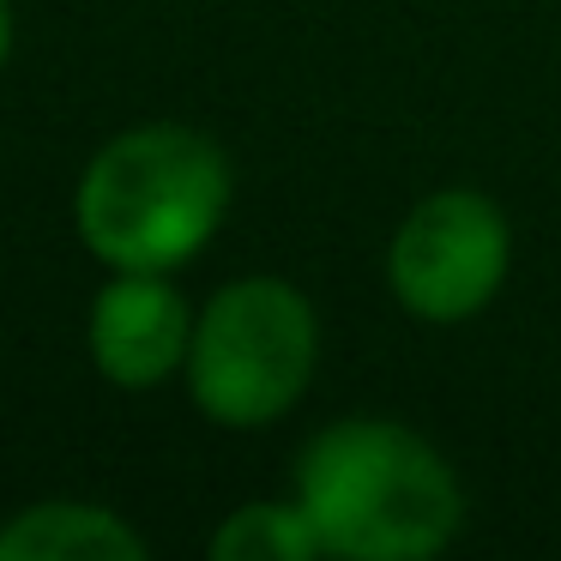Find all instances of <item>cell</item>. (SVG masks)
<instances>
[{"instance_id": "3957f363", "label": "cell", "mask_w": 561, "mask_h": 561, "mask_svg": "<svg viewBox=\"0 0 561 561\" xmlns=\"http://www.w3.org/2000/svg\"><path fill=\"white\" fill-rule=\"evenodd\" d=\"M320 368V314L278 272L230 278L199 302L182 387L211 428L254 435L308 399Z\"/></svg>"}, {"instance_id": "8992f818", "label": "cell", "mask_w": 561, "mask_h": 561, "mask_svg": "<svg viewBox=\"0 0 561 561\" xmlns=\"http://www.w3.org/2000/svg\"><path fill=\"white\" fill-rule=\"evenodd\" d=\"M146 531L110 501L49 495L0 519V561H139Z\"/></svg>"}, {"instance_id": "5b68a950", "label": "cell", "mask_w": 561, "mask_h": 561, "mask_svg": "<svg viewBox=\"0 0 561 561\" xmlns=\"http://www.w3.org/2000/svg\"><path fill=\"white\" fill-rule=\"evenodd\" d=\"M194 314L175 272H110L85 308V356L110 387L158 392L182 380Z\"/></svg>"}, {"instance_id": "52a82bcc", "label": "cell", "mask_w": 561, "mask_h": 561, "mask_svg": "<svg viewBox=\"0 0 561 561\" xmlns=\"http://www.w3.org/2000/svg\"><path fill=\"white\" fill-rule=\"evenodd\" d=\"M211 561H320V531L302 513L296 495L278 501H242L218 519V531L206 537Z\"/></svg>"}, {"instance_id": "277c9868", "label": "cell", "mask_w": 561, "mask_h": 561, "mask_svg": "<svg viewBox=\"0 0 561 561\" xmlns=\"http://www.w3.org/2000/svg\"><path fill=\"white\" fill-rule=\"evenodd\" d=\"M513 272V224L483 187H435L387 242V290L423 327H465Z\"/></svg>"}, {"instance_id": "7a4b0ae2", "label": "cell", "mask_w": 561, "mask_h": 561, "mask_svg": "<svg viewBox=\"0 0 561 561\" xmlns=\"http://www.w3.org/2000/svg\"><path fill=\"white\" fill-rule=\"evenodd\" d=\"M236 199L230 151L187 122H134L85 158L73 236L103 272H182Z\"/></svg>"}, {"instance_id": "ba28073f", "label": "cell", "mask_w": 561, "mask_h": 561, "mask_svg": "<svg viewBox=\"0 0 561 561\" xmlns=\"http://www.w3.org/2000/svg\"><path fill=\"white\" fill-rule=\"evenodd\" d=\"M13 61V0H0V67Z\"/></svg>"}, {"instance_id": "6da1fadb", "label": "cell", "mask_w": 561, "mask_h": 561, "mask_svg": "<svg viewBox=\"0 0 561 561\" xmlns=\"http://www.w3.org/2000/svg\"><path fill=\"white\" fill-rule=\"evenodd\" d=\"M290 495L339 561H428L459 537L465 483L453 459L380 411L332 416L296 447Z\"/></svg>"}]
</instances>
